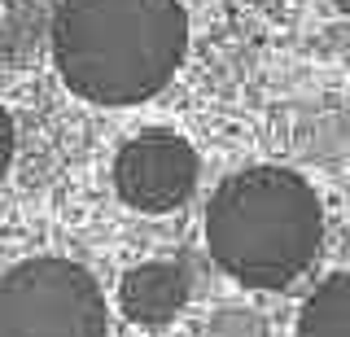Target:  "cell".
Wrapping results in <instances>:
<instances>
[{
  "instance_id": "6",
  "label": "cell",
  "mask_w": 350,
  "mask_h": 337,
  "mask_svg": "<svg viewBox=\"0 0 350 337\" xmlns=\"http://www.w3.org/2000/svg\"><path fill=\"white\" fill-rule=\"evenodd\" d=\"M298 337H350V271H333L302 302Z\"/></svg>"
},
{
  "instance_id": "8",
  "label": "cell",
  "mask_w": 350,
  "mask_h": 337,
  "mask_svg": "<svg viewBox=\"0 0 350 337\" xmlns=\"http://www.w3.org/2000/svg\"><path fill=\"white\" fill-rule=\"evenodd\" d=\"M333 5H337V9H342V14H350V0H333Z\"/></svg>"
},
{
  "instance_id": "5",
  "label": "cell",
  "mask_w": 350,
  "mask_h": 337,
  "mask_svg": "<svg viewBox=\"0 0 350 337\" xmlns=\"http://www.w3.org/2000/svg\"><path fill=\"white\" fill-rule=\"evenodd\" d=\"M189 285L193 280L180 263H140L123 276L118 302H123V315L136 324H167L184 311Z\"/></svg>"
},
{
  "instance_id": "4",
  "label": "cell",
  "mask_w": 350,
  "mask_h": 337,
  "mask_svg": "<svg viewBox=\"0 0 350 337\" xmlns=\"http://www.w3.org/2000/svg\"><path fill=\"white\" fill-rule=\"evenodd\" d=\"M114 189L140 215H167L197 189V154L184 136L167 127L131 136L114 158Z\"/></svg>"
},
{
  "instance_id": "2",
  "label": "cell",
  "mask_w": 350,
  "mask_h": 337,
  "mask_svg": "<svg viewBox=\"0 0 350 337\" xmlns=\"http://www.w3.org/2000/svg\"><path fill=\"white\" fill-rule=\"evenodd\" d=\"M324 211L298 171L250 167L215 189L206 211V250L245 289H284L315 263Z\"/></svg>"
},
{
  "instance_id": "1",
  "label": "cell",
  "mask_w": 350,
  "mask_h": 337,
  "mask_svg": "<svg viewBox=\"0 0 350 337\" xmlns=\"http://www.w3.org/2000/svg\"><path fill=\"white\" fill-rule=\"evenodd\" d=\"M189 49L180 0H62L53 62L66 88L96 105H140L175 79Z\"/></svg>"
},
{
  "instance_id": "3",
  "label": "cell",
  "mask_w": 350,
  "mask_h": 337,
  "mask_svg": "<svg viewBox=\"0 0 350 337\" xmlns=\"http://www.w3.org/2000/svg\"><path fill=\"white\" fill-rule=\"evenodd\" d=\"M96 276L70 258H27L0 280V337H105Z\"/></svg>"
},
{
  "instance_id": "7",
  "label": "cell",
  "mask_w": 350,
  "mask_h": 337,
  "mask_svg": "<svg viewBox=\"0 0 350 337\" xmlns=\"http://www.w3.org/2000/svg\"><path fill=\"white\" fill-rule=\"evenodd\" d=\"M9 162H14V118H9V110L0 105V180H5Z\"/></svg>"
}]
</instances>
